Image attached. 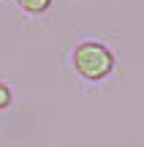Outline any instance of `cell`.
<instances>
[{
    "label": "cell",
    "mask_w": 144,
    "mask_h": 147,
    "mask_svg": "<svg viewBox=\"0 0 144 147\" xmlns=\"http://www.w3.org/2000/svg\"><path fill=\"white\" fill-rule=\"evenodd\" d=\"M71 65L87 82H101L114 71V52L101 41H82L71 52Z\"/></svg>",
    "instance_id": "obj_1"
},
{
    "label": "cell",
    "mask_w": 144,
    "mask_h": 147,
    "mask_svg": "<svg viewBox=\"0 0 144 147\" xmlns=\"http://www.w3.org/2000/svg\"><path fill=\"white\" fill-rule=\"evenodd\" d=\"M16 5L30 16H41L52 8V0H16Z\"/></svg>",
    "instance_id": "obj_2"
},
{
    "label": "cell",
    "mask_w": 144,
    "mask_h": 147,
    "mask_svg": "<svg viewBox=\"0 0 144 147\" xmlns=\"http://www.w3.org/2000/svg\"><path fill=\"white\" fill-rule=\"evenodd\" d=\"M8 106H11V90L5 82H0V112L8 109Z\"/></svg>",
    "instance_id": "obj_3"
}]
</instances>
